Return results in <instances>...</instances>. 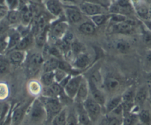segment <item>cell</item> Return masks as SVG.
I'll return each mask as SVG.
<instances>
[{
    "label": "cell",
    "instance_id": "obj_1",
    "mask_svg": "<svg viewBox=\"0 0 151 125\" xmlns=\"http://www.w3.org/2000/svg\"><path fill=\"white\" fill-rule=\"evenodd\" d=\"M124 85L122 78L118 74L109 73L103 78V87L110 94L114 96L119 95Z\"/></svg>",
    "mask_w": 151,
    "mask_h": 125
},
{
    "label": "cell",
    "instance_id": "obj_2",
    "mask_svg": "<svg viewBox=\"0 0 151 125\" xmlns=\"http://www.w3.org/2000/svg\"><path fill=\"white\" fill-rule=\"evenodd\" d=\"M27 112L30 120L34 123H39L47 119L45 108L40 98H35L32 101Z\"/></svg>",
    "mask_w": 151,
    "mask_h": 125
},
{
    "label": "cell",
    "instance_id": "obj_3",
    "mask_svg": "<svg viewBox=\"0 0 151 125\" xmlns=\"http://www.w3.org/2000/svg\"><path fill=\"white\" fill-rule=\"evenodd\" d=\"M137 25V23L136 21L132 18L127 17L125 21L112 24L110 27V31L111 34L130 35L134 32Z\"/></svg>",
    "mask_w": 151,
    "mask_h": 125
},
{
    "label": "cell",
    "instance_id": "obj_4",
    "mask_svg": "<svg viewBox=\"0 0 151 125\" xmlns=\"http://www.w3.org/2000/svg\"><path fill=\"white\" fill-rule=\"evenodd\" d=\"M40 99L45 108L47 119H53L63 109L58 98L42 96Z\"/></svg>",
    "mask_w": 151,
    "mask_h": 125
},
{
    "label": "cell",
    "instance_id": "obj_5",
    "mask_svg": "<svg viewBox=\"0 0 151 125\" xmlns=\"http://www.w3.org/2000/svg\"><path fill=\"white\" fill-rule=\"evenodd\" d=\"M83 107L88 115L91 121H96L101 113L102 107L93 98L88 97L83 103Z\"/></svg>",
    "mask_w": 151,
    "mask_h": 125
},
{
    "label": "cell",
    "instance_id": "obj_6",
    "mask_svg": "<svg viewBox=\"0 0 151 125\" xmlns=\"http://www.w3.org/2000/svg\"><path fill=\"white\" fill-rule=\"evenodd\" d=\"M83 77L80 74L74 75L69 79L67 83L64 87L63 88L65 95L70 99L74 100Z\"/></svg>",
    "mask_w": 151,
    "mask_h": 125
},
{
    "label": "cell",
    "instance_id": "obj_7",
    "mask_svg": "<svg viewBox=\"0 0 151 125\" xmlns=\"http://www.w3.org/2000/svg\"><path fill=\"white\" fill-rule=\"evenodd\" d=\"M136 88L133 86L127 88L122 94V106L124 112L132 111L134 106V97L136 94Z\"/></svg>",
    "mask_w": 151,
    "mask_h": 125
},
{
    "label": "cell",
    "instance_id": "obj_8",
    "mask_svg": "<svg viewBox=\"0 0 151 125\" xmlns=\"http://www.w3.org/2000/svg\"><path fill=\"white\" fill-rule=\"evenodd\" d=\"M148 97V87L147 85H143L136 90L134 97V106L132 110V112L136 114L141 110L145 102L147 100Z\"/></svg>",
    "mask_w": 151,
    "mask_h": 125
},
{
    "label": "cell",
    "instance_id": "obj_9",
    "mask_svg": "<svg viewBox=\"0 0 151 125\" xmlns=\"http://www.w3.org/2000/svg\"><path fill=\"white\" fill-rule=\"evenodd\" d=\"M105 9L100 5L91 1H86L81 3L80 5L81 12L88 16L93 17L98 14H106L104 13L103 9Z\"/></svg>",
    "mask_w": 151,
    "mask_h": 125
},
{
    "label": "cell",
    "instance_id": "obj_10",
    "mask_svg": "<svg viewBox=\"0 0 151 125\" xmlns=\"http://www.w3.org/2000/svg\"><path fill=\"white\" fill-rule=\"evenodd\" d=\"M134 12L142 21L150 20V6L143 1H132Z\"/></svg>",
    "mask_w": 151,
    "mask_h": 125
},
{
    "label": "cell",
    "instance_id": "obj_11",
    "mask_svg": "<svg viewBox=\"0 0 151 125\" xmlns=\"http://www.w3.org/2000/svg\"><path fill=\"white\" fill-rule=\"evenodd\" d=\"M33 100H29L26 103L18 106L14 110L11 115L12 123L13 125H19L21 123Z\"/></svg>",
    "mask_w": 151,
    "mask_h": 125
},
{
    "label": "cell",
    "instance_id": "obj_12",
    "mask_svg": "<svg viewBox=\"0 0 151 125\" xmlns=\"http://www.w3.org/2000/svg\"><path fill=\"white\" fill-rule=\"evenodd\" d=\"M44 62L43 57L39 53H35L32 54L28 60V70L30 75H34L36 74L41 67L43 65Z\"/></svg>",
    "mask_w": 151,
    "mask_h": 125
},
{
    "label": "cell",
    "instance_id": "obj_13",
    "mask_svg": "<svg viewBox=\"0 0 151 125\" xmlns=\"http://www.w3.org/2000/svg\"><path fill=\"white\" fill-rule=\"evenodd\" d=\"M89 86V90L91 94V97L97 103H98L102 107H104L106 103V98L105 95L100 88L98 87L91 81L87 80Z\"/></svg>",
    "mask_w": 151,
    "mask_h": 125
},
{
    "label": "cell",
    "instance_id": "obj_14",
    "mask_svg": "<svg viewBox=\"0 0 151 125\" xmlns=\"http://www.w3.org/2000/svg\"><path fill=\"white\" fill-rule=\"evenodd\" d=\"M63 93H64V88L56 82L48 87H44L42 90V96L51 98H58Z\"/></svg>",
    "mask_w": 151,
    "mask_h": 125
},
{
    "label": "cell",
    "instance_id": "obj_15",
    "mask_svg": "<svg viewBox=\"0 0 151 125\" xmlns=\"http://www.w3.org/2000/svg\"><path fill=\"white\" fill-rule=\"evenodd\" d=\"M89 93L90 90L88 81L85 78L83 77L74 100L78 103H83V102L89 97Z\"/></svg>",
    "mask_w": 151,
    "mask_h": 125
},
{
    "label": "cell",
    "instance_id": "obj_16",
    "mask_svg": "<svg viewBox=\"0 0 151 125\" xmlns=\"http://www.w3.org/2000/svg\"><path fill=\"white\" fill-rule=\"evenodd\" d=\"M68 25L65 22H57L51 29V35L54 40H60L63 38L67 32Z\"/></svg>",
    "mask_w": 151,
    "mask_h": 125
},
{
    "label": "cell",
    "instance_id": "obj_17",
    "mask_svg": "<svg viewBox=\"0 0 151 125\" xmlns=\"http://www.w3.org/2000/svg\"><path fill=\"white\" fill-rule=\"evenodd\" d=\"M66 17L70 22L77 23L82 19V14L80 8L77 7L68 6L64 9Z\"/></svg>",
    "mask_w": 151,
    "mask_h": 125
},
{
    "label": "cell",
    "instance_id": "obj_18",
    "mask_svg": "<svg viewBox=\"0 0 151 125\" xmlns=\"http://www.w3.org/2000/svg\"><path fill=\"white\" fill-rule=\"evenodd\" d=\"M122 103V94H119L113 96L109 101H106L105 106L104 107L106 114H110L116 108L120 106Z\"/></svg>",
    "mask_w": 151,
    "mask_h": 125
},
{
    "label": "cell",
    "instance_id": "obj_19",
    "mask_svg": "<svg viewBox=\"0 0 151 125\" xmlns=\"http://www.w3.org/2000/svg\"><path fill=\"white\" fill-rule=\"evenodd\" d=\"M90 63V58L88 55L84 52L78 54L73 61L74 65L79 69H83L87 67Z\"/></svg>",
    "mask_w": 151,
    "mask_h": 125
},
{
    "label": "cell",
    "instance_id": "obj_20",
    "mask_svg": "<svg viewBox=\"0 0 151 125\" xmlns=\"http://www.w3.org/2000/svg\"><path fill=\"white\" fill-rule=\"evenodd\" d=\"M45 6L48 11L54 16H58L62 12V6L58 1L50 0L45 3Z\"/></svg>",
    "mask_w": 151,
    "mask_h": 125
},
{
    "label": "cell",
    "instance_id": "obj_21",
    "mask_svg": "<svg viewBox=\"0 0 151 125\" xmlns=\"http://www.w3.org/2000/svg\"><path fill=\"white\" fill-rule=\"evenodd\" d=\"M77 117L80 125H89L91 122L88 115L83 107V103H79L77 109Z\"/></svg>",
    "mask_w": 151,
    "mask_h": 125
},
{
    "label": "cell",
    "instance_id": "obj_22",
    "mask_svg": "<svg viewBox=\"0 0 151 125\" xmlns=\"http://www.w3.org/2000/svg\"><path fill=\"white\" fill-rule=\"evenodd\" d=\"M139 122L137 114L130 112H124L122 117V125H136Z\"/></svg>",
    "mask_w": 151,
    "mask_h": 125
},
{
    "label": "cell",
    "instance_id": "obj_23",
    "mask_svg": "<svg viewBox=\"0 0 151 125\" xmlns=\"http://www.w3.org/2000/svg\"><path fill=\"white\" fill-rule=\"evenodd\" d=\"M60 60L54 58L50 57L44 61L43 64V69L45 72H50V71H54L58 68Z\"/></svg>",
    "mask_w": 151,
    "mask_h": 125
},
{
    "label": "cell",
    "instance_id": "obj_24",
    "mask_svg": "<svg viewBox=\"0 0 151 125\" xmlns=\"http://www.w3.org/2000/svg\"><path fill=\"white\" fill-rule=\"evenodd\" d=\"M24 59V54L22 51L15 50L11 51L8 55V61L14 65L20 64Z\"/></svg>",
    "mask_w": 151,
    "mask_h": 125
},
{
    "label": "cell",
    "instance_id": "obj_25",
    "mask_svg": "<svg viewBox=\"0 0 151 125\" xmlns=\"http://www.w3.org/2000/svg\"><path fill=\"white\" fill-rule=\"evenodd\" d=\"M21 14V21L25 25H27L31 22L33 18V11L32 10L27 6H24L20 11Z\"/></svg>",
    "mask_w": 151,
    "mask_h": 125
},
{
    "label": "cell",
    "instance_id": "obj_26",
    "mask_svg": "<svg viewBox=\"0 0 151 125\" xmlns=\"http://www.w3.org/2000/svg\"><path fill=\"white\" fill-rule=\"evenodd\" d=\"M139 121L144 125H151V112L148 109H141L137 114Z\"/></svg>",
    "mask_w": 151,
    "mask_h": 125
},
{
    "label": "cell",
    "instance_id": "obj_27",
    "mask_svg": "<svg viewBox=\"0 0 151 125\" xmlns=\"http://www.w3.org/2000/svg\"><path fill=\"white\" fill-rule=\"evenodd\" d=\"M5 18L7 19L9 25L15 24L21 20V12L20 11H18L17 9L11 11L9 10Z\"/></svg>",
    "mask_w": 151,
    "mask_h": 125
},
{
    "label": "cell",
    "instance_id": "obj_28",
    "mask_svg": "<svg viewBox=\"0 0 151 125\" xmlns=\"http://www.w3.org/2000/svg\"><path fill=\"white\" fill-rule=\"evenodd\" d=\"M67 113L65 108H63L59 113H58L52 121V125H66Z\"/></svg>",
    "mask_w": 151,
    "mask_h": 125
},
{
    "label": "cell",
    "instance_id": "obj_29",
    "mask_svg": "<svg viewBox=\"0 0 151 125\" xmlns=\"http://www.w3.org/2000/svg\"><path fill=\"white\" fill-rule=\"evenodd\" d=\"M78 29L84 34L92 35L96 31V26L91 22H85L79 26Z\"/></svg>",
    "mask_w": 151,
    "mask_h": 125
},
{
    "label": "cell",
    "instance_id": "obj_30",
    "mask_svg": "<svg viewBox=\"0 0 151 125\" xmlns=\"http://www.w3.org/2000/svg\"><path fill=\"white\" fill-rule=\"evenodd\" d=\"M41 83L44 87H48L55 83L54 71L44 73L41 77Z\"/></svg>",
    "mask_w": 151,
    "mask_h": 125
},
{
    "label": "cell",
    "instance_id": "obj_31",
    "mask_svg": "<svg viewBox=\"0 0 151 125\" xmlns=\"http://www.w3.org/2000/svg\"><path fill=\"white\" fill-rule=\"evenodd\" d=\"M110 17V14H101L91 17V22H93L95 26H100L109 20Z\"/></svg>",
    "mask_w": 151,
    "mask_h": 125
},
{
    "label": "cell",
    "instance_id": "obj_32",
    "mask_svg": "<svg viewBox=\"0 0 151 125\" xmlns=\"http://www.w3.org/2000/svg\"><path fill=\"white\" fill-rule=\"evenodd\" d=\"M88 80L91 81L98 87L99 88H101V87H103V78L99 70H96L91 73Z\"/></svg>",
    "mask_w": 151,
    "mask_h": 125
},
{
    "label": "cell",
    "instance_id": "obj_33",
    "mask_svg": "<svg viewBox=\"0 0 151 125\" xmlns=\"http://www.w3.org/2000/svg\"><path fill=\"white\" fill-rule=\"evenodd\" d=\"M102 125H122V117L106 114L102 122Z\"/></svg>",
    "mask_w": 151,
    "mask_h": 125
},
{
    "label": "cell",
    "instance_id": "obj_34",
    "mask_svg": "<svg viewBox=\"0 0 151 125\" xmlns=\"http://www.w3.org/2000/svg\"><path fill=\"white\" fill-rule=\"evenodd\" d=\"M32 41V37L30 35H27L24 37H22L18 44L15 47V50H19V51H22L25 49H26L29 45L31 44Z\"/></svg>",
    "mask_w": 151,
    "mask_h": 125
},
{
    "label": "cell",
    "instance_id": "obj_35",
    "mask_svg": "<svg viewBox=\"0 0 151 125\" xmlns=\"http://www.w3.org/2000/svg\"><path fill=\"white\" fill-rule=\"evenodd\" d=\"M115 48L119 52L124 54L129 51L130 49V45L129 43L124 40H118L115 44Z\"/></svg>",
    "mask_w": 151,
    "mask_h": 125
},
{
    "label": "cell",
    "instance_id": "obj_36",
    "mask_svg": "<svg viewBox=\"0 0 151 125\" xmlns=\"http://www.w3.org/2000/svg\"><path fill=\"white\" fill-rule=\"evenodd\" d=\"M22 38L18 32H13L8 38V49L15 48Z\"/></svg>",
    "mask_w": 151,
    "mask_h": 125
},
{
    "label": "cell",
    "instance_id": "obj_37",
    "mask_svg": "<svg viewBox=\"0 0 151 125\" xmlns=\"http://www.w3.org/2000/svg\"><path fill=\"white\" fill-rule=\"evenodd\" d=\"M68 76V74L64 71L57 68L54 71L55 82L60 84Z\"/></svg>",
    "mask_w": 151,
    "mask_h": 125
},
{
    "label": "cell",
    "instance_id": "obj_38",
    "mask_svg": "<svg viewBox=\"0 0 151 125\" xmlns=\"http://www.w3.org/2000/svg\"><path fill=\"white\" fill-rule=\"evenodd\" d=\"M46 39H47V33L45 30L43 32L37 34L35 38L36 44L39 47H44V45L45 44Z\"/></svg>",
    "mask_w": 151,
    "mask_h": 125
},
{
    "label": "cell",
    "instance_id": "obj_39",
    "mask_svg": "<svg viewBox=\"0 0 151 125\" xmlns=\"http://www.w3.org/2000/svg\"><path fill=\"white\" fill-rule=\"evenodd\" d=\"M66 125H80L78 122L77 114L73 112H70L67 114Z\"/></svg>",
    "mask_w": 151,
    "mask_h": 125
},
{
    "label": "cell",
    "instance_id": "obj_40",
    "mask_svg": "<svg viewBox=\"0 0 151 125\" xmlns=\"http://www.w3.org/2000/svg\"><path fill=\"white\" fill-rule=\"evenodd\" d=\"M142 38L145 44L150 47L149 48L151 49V32L145 28L142 29Z\"/></svg>",
    "mask_w": 151,
    "mask_h": 125
},
{
    "label": "cell",
    "instance_id": "obj_41",
    "mask_svg": "<svg viewBox=\"0 0 151 125\" xmlns=\"http://www.w3.org/2000/svg\"><path fill=\"white\" fill-rule=\"evenodd\" d=\"M29 91L34 95L38 94L39 93L42 92L40 85L36 81H32L29 83Z\"/></svg>",
    "mask_w": 151,
    "mask_h": 125
},
{
    "label": "cell",
    "instance_id": "obj_42",
    "mask_svg": "<svg viewBox=\"0 0 151 125\" xmlns=\"http://www.w3.org/2000/svg\"><path fill=\"white\" fill-rule=\"evenodd\" d=\"M9 68V62L8 60L0 58V74L7 73Z\"/></svg>",
    "mask_w": 151,
    "mask_h": 125
},
{
    "label": "cell",
    "instance_id": "obj_43",
    "mask_svg": "<svg viewBox=\"0 0 151 125\" xmlns=\"http://www.w3.org/2000/svg\"><path fill=\"white\" fill-rule=\"evenodd\" d=\"M9 25V24L6 18L0 20V37L8 29Z\"/></svg>",
    "mask_w": 151,
    "mask_h": 125
},
{
    "label": "cell",
    "instance_id": "obj_44",
    "mask_svg": "<svg viewBox=\"0 0 151 125\" xmlns=\"http://www.w3.org/2000/svg\"><path fill=\"white\" fill-rule=\"evenodd\" d=\"M8 111H9L8 106L4 103H0V122L4 120Z\"/></svg>",
    "mask_w": 151,
    "mask_h": 125
},
{
    "label": "cell",
    "instance_id": "obj_45",
    "mask_svg": "<svg viewBox=\"0 0 151 125\" xmlns=\"http://www.w3.org/2000/svg\"><path fill=\"white\" fill-rule=\"evenodd\" d=\"M8 88L6 85L4 83H0V99L2 100L8 97Z\"/></svg>",
    "mask_w": 151,
    "mask_h": 125
},
{
    "label": "cell",
    "instance_id": "obj_46",
    "mask_svg": "<svg viewBox=\"0 0 151 125\" xmlns=\"http://www.w3.org/2000/svg\"><path fill=\"white\" fill-rule=\"evenodd\" d=\"M58 68L64 71L65 72L67 73L68 74L69 73L70 71H71V65L68 63H67L65 61H60Z\"/></svg>",
    "mask_w": 151,
    "mask_h": 125
},
{
    "label": "cell",
    "instance_id": "obj_47",
    "mask_svg": "<svg viewBox=\"0 0 151 125\" xmlns=\"http://www.w3.org/2000/svg\"><path fill=\"white\" fill-rule=\"evenodd\" d=\"M8 40H6L4 37H0V54L8 50Z\"/></svg>",
    "mask_w": 151,
    "mask_h": 125
},
{
    "label": "cell",
    "instance_id": "obj_48",
    "mask_svg": "<svg viewBox=\"0 0 151 125\" xmlns=\"http://www.w3.org/2000/svg\"><path fill=\"white\" fill-rule=\"evenodd\" d=\"M6 3V6L7 9L8 8L9 11L11 10H16L17 8L18 7V5H19L18 4V1H5Z\"/></svg>",
    "mask_w": 151,
    "mask_h": 125
},
{
    "label": "cell",
    "instance_id": "obj_49",
    "mask_svg": "<svg viewBox=\"0 0 151 125\" xmlns=\"http://www.w3.org/2000/svg\"><path fill=\"white\" fill-rule=\"evenodd\" d=\"M145 63L147 67H149L150 70H151V49L150 48L146 50V51L145 56Z\"/></svg>",
    "mask_w": 151,
    "mask_h": 125
},
{
    "label": "cell",
    "instance_id": "obj_50",
    "mask_svg": "<svg viewBox=\"0 0 151 125\" xmlns=\"http://www.w3.org/2000/svg\"><path fill=\"white\" fill-rule=\"evenodd\" d=\"M49 54L52 55L53 56V57H54L57 59L61 58V57L60 50L56 47H51V48H50L49 49Z\"/></svg>",
    "mask_w": 151,
    "mask_h": 125
},
{
    "label": "cell",
    "instance_id": "obj_51",
    "mask_svg": "<svg viewBox=\"0 0 151 125\" xmlns=\"http://www.w3.org/2000/svg\"><path fill=\"white\" fill-rule=\"evenodd\" d=\"M142 22L144 26L146 27V28L151 32V20L144 21H142Z\"/></svg>",
    "mask_w": 151,
    "mask_h": 125
},
{
    "label": "cell",
    "instance_id": "obj_52",
    "mask_svg": "<svg viewBox=\"0 0 151 125\" xmlns=\"http://www.w3.org/2000/svg\"><path fill=\"white\" fill-rule=\"evenodd\" d=\"M148 87V97H147V101L149 102V104L151 107V83H149L147 84Z\"/></svg>",
    "mask_w": 151,
    "mask_h": 125
},
{
    "label": "cell",
    "instance_id": "obj_53",
    "mask_svg": "<svg viewBox=\"0 0 151 125\" xmlns=\"http://www.w3.org/2000/svg\"><path fill=\"white\" fill-rule=\"evenodd\" d=\"M146 78L147 80L149 81V83H151V70L148 71L146 74Z\"/></svg>",
    "mask_w": 151,
    "mask_h": 125
},
{
    "label": "cell",
    "instance_id": "obj_54",
    "mask_svg": "<svg viewBox=\"0 0 151 125\" xmlns=\"http://www.w3.org/2000/svg\"><path fill=\"white\" fill-rule=\"evenodd\" d=\"M151 19V5H150V20Z\"/></svg>",
    "mask_w": 151,
    "mask_h": 125
},
{
    "label": "cell",
    "instance_id": "obj_55",
    "mask_svg": "<svg viewBox=\"0 0 151 125\" xmlns=\"http://www.w3.org/2000/svg\"><path fill=\"white\" fill-rule=\"evenodd\" d=\"M136 125H144V124H142L141 123H140L139 121L136 124Z\"/></svg>",
    "mask_w": 151,
    "mask_h": 125
}]
</instances>
